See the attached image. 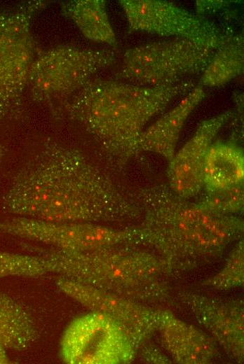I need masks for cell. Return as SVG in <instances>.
Wrapping results in <instances>:
<instances>
[{"label":"cell","instance_id":"7","mask_svg":"<svg viewBox=\"0 0 244 364\" xmlns=\"http://www.w3.org/2000/svg\"><path fill=\"white\" fill-rule=\"evenodd\" d=\"M110 50L59 46L40 52L29 76L28 90L38 104L60 102L79 90L93 75L114 63Z\"/></svg>","mask_w":244,"mask_h":364},{"label":"cell","instance_id":"17","mask_svg":"<svg viewBox=\"0 0 244 364\" xmlns=\"http://www.w3.org/2000/svg\"><path fill=\"white\" fill-rule=\"evenodd\" d=\"M36 335V326L29 314L11 296L0 290V346L23 351Z\"/></svg>","mask_w":244,"mask_h":364},{"label":"cell","instance_id":"5","mask_svg":"<svg viewBox=\"0 0 244 364\" xmlns=\"http://www.w3.org/2000/svg\"><path fill=\"white\" fill-rule=\"evenodd\" d=\"M223 34L204 38L174 39L140 45L127 50L116 78L142 86L178 83L203 71L229 38Z\"/></svg>","mask_w":244,"mask_h":364},{"label":"cell","instance_id":"12","mask_svg":"<svg viewBox=\"0 0 244 364\" xmlns=\"http://www.w3.org/2000/svg\"><path fill=\"white\" fill-rule=\"evenodd\" d=\"M231 116L232 112L227 111L201 122L192 137L168 161V186L178 195L190 200L201 191L210 148Z\"/></svg>","mask_w":244,"mask_h":364},{"label":"cell","instance_id":"20","mask_svg":"<svg viewBox=\"0 0 244 364\" xmlns=\"http://www.w3.org/2000/svg\"><path fill=\"white\" fill-rule=\"evenodd\" d=\"M243 183L221 188L203 187L194 202L212 214L233 216L243 206Z\"/></svg>","mask_w":244,"mask_h":364},{"label":"cell","instance_id":"16","mask_svg":"<svg viewBox=\"0 0 244 364\" xmlns=\"http://www.w3.org/2000/svg\"><path fill=\"white\" fill-rule=\"evenodd\" d=\"M62 14L71 19L82 34L93 41L116 46L104 0H74L62 4Z\"/></svg>","mask_w":244,"mask_h":364},{"label":"cell","instance_id":"1","mask_svg":"<svg viewBox=\"0 0 244 364\" xmlns=\"http://www.w3.org/2000/svg\"><path fill=\"white\" fill-rule=\"evenodd\" d=\"M18 216L56 223L121 222L142 215L129 196L81 151L43 141L2 197Z\"/></svg>","mask_w":244,"mask_h":364},{"label":"cell","instance_id":"11","mask_svg":"<svg viewBox=\"0 0 244 364\" xmlns=\"http://www.w3.org/2000/svg\"><path fill=\"white\" fill-rule=\"evenodd\" d=\"M130 29L176 38H204L221 32L201 16L161 0H120Z\"/></svg>","mask_w":244,"mask_h":364},{"label":"cell","instance_id":"3","mask_svg":"<svg viewBox=\"0 0 244 364\" xmlns=\"http://www.w3.org/2000/svg\"><path fill=\"white\" fill-rule=\"evenodd\" d=\"M136 201L143 214L137 226L140 244L154 250L172 271L215 260L243 232L240 218L209 213L168 186L140 188Z\"/></svg>","mask_w":244,"mask_h":364},{"label":"cell","instance_id":"15","mask_svg":"<svg viewBox=\"0 0 244 364\" xmlns=\"http://www.w3.org/2000/svg\"><path fill=\"white\" fill-rule=\"evenodd\" d=\"M205 97L203 86L194 87L175 108L144 130L138 141L137 153L152 152L170 161L187 118Z\"/></svg>","mask_w":244,"mask_h":364},{"label":"cell","instance_id":"10","mask_svg":"<svg viewBox=\"0 0 244 364\" xmlns=\"http://www.w3.org/2000/svg\"><path fill=\"white\" fill-rule=\"evenodd\" d=\"M57 288L69 298L94 312L116 322L129 335L137 349L158 330L161 311L116 294L59 276Z\"/></svg>","mask_w":244,"mask_h":364},{"label":"cell","instance_id":"21","mask_svg":"<svg viewBox=\"0 0 244 364\" xmlns=\"http://www.w3.org/2000/svg\"><path fill=\"white\" fill-rule=\"evenodd\" d=\"M49 273L46 261L39 255L0 251V279L8 276L37 277Z\"/></svg>","mask_w":244,"mask_h":364},{"label":"cell","instance_id":"19","mask_svg":"<svg viewBox=\"0 0 244 364\" xmlns=\"http://www.w3.org/2000/svg\"><path fill=\"white\" fill-rule=\"evenodd\" d=\"M244 46L242 35L229 36L213 55L202 71L200 85L217 87L238 76L243 69Z\"/></svg>","mask_w":244,"mask_h":364},{"label":"cell","instance_id":"6","mask_svg":"<svg viewBox=\"0 0 244 364\" xmlns=\"http://www.w3.org/2000/svg\"><path fill=\"white\" fill-rule=\"evenodd\" d=\"M47 3L30 1L0 12V122L18 120L24 112L29 73L40 54L31 22Z\"/></svg>","mask_w":244,"mask_h":364},{"label":"cell","instance_id":"23","mask_svg":"<svg viewBox=\"0 0 244 364\" xmlns=\"http://www.w3.org/2000/svg\"><path fill=\"white\" fill-rule=\"evenodd\" d=\"M226 1H197L196 2L198 15L202 13L213 11L215 8H221L226 6Z\"/></svg>","mask_w":244,"mask_h":364},{"label":"cell","instance_id":"2","mask_svg":"<svg viewBox=\"0 0 244 364\" xmlns=\"http://www.w3.org/2000/svg\"><path fill=\"white\" fill-rule=\"evenodd\" d=\"M195 87L191 80L161 86L91 79L79 90L58 102L55 115L76 122L93 136L118 164L137 155L140 138L147 123L175 98Z\"/></svg>","mask_w":244,"mask_h":364},{"label":"cell","instance_id":"9","mask_svg":"<svg viewBox=\"0 0 244 364\" xmlns=\"http://www.w3.org/2000/svg\"><path fill=\"white\" fill-rule=\"evenodd\" d=\"M137 347L126 331L111 318L92 312L65 329L60 355L68 364H116L132 360Z\"/></svg>","mask_w":244,"mask_h":364},{"label":"cell","instance_id":"24","mask_svg":"<svg viewBox=\"0 0 244 364\" xmlns=\"http://www.w3.org/2000/svg\"><path fill=\"white\" fill-rule=\"evenodd\" d=\"M7 350L0 346V364H8L11 363Z\"/></svg>","mask_w":244,"mask_h":364},{"label":"cell","instance_id":"22","mask_svg":"<svg viewBox=\"0 0 244 364\" xmlns=\"http://www.w3.org/2000/svg\"><path fill=\"white\" fill-rule=\"evenodd\" d=\"M243 241L240 239L229 253L223 269L209 279L206 285L218 290H226L240 285L243 282Z\"/></svg>","mask_w":244,"mask_h":364},{"label":"cell","instance_id":"18","mask_svg":"<svg viewBox=\"0 0 244 364\" xmlns=\"http://www.w3.org/2000/svg\"><path fill=\"white\" fill-rule=\"evenodd\" d=\"M244 157L242 150L224 143L212 144L203 170V187L221 188L243 182Z\"/></svg>","mask_w":244,"mask_h":364},{"label":"cell","instance_id":"4","mask_svg":"<svg viewBox=\"0 0 244 364\" xmlns=\"http://www.w3.org/2000/svg\"><path fill=\"white\" fill-rule=\"evenodd\" d=\"M38 255L50 273L116 294L133 301L158 302L165 300L168 286L163 279L172 272L156 253L120 246L87 252L55 248Z\"/></svg>","mask_w":244,"mask_h":364},{"label":"cell","instance_id":"25","mask_svg":"<svg viewBox=\"0 0 244 364\" xmlns=\"http://www.w3.org/2000/svg\"><path fill=\"white\" fill-rule=\"evenodd\" d=\"M5 153H6L5 148H4V146L0 145V168H1V164H2L3 160H4V158L5 156Z\"/></svg>","mask_w":244,"mask_h":364},{"label":"cell","instance_id":"8","mask_svg":"<svg viewBox=\"0 0 244 364\" xmlns=\"http://www.w3.org/2000/svg\"><path fill=\"white\" fill-rule=\"evenodd\" d=\"M0 233L70 252L140 244L136 227L113 228L89 223H56L16 216L0 220Z\"/></svg>","mask_w":244,"mask_h":364},{"label":"cell","instance_id":"13","mask_svg":"<svg viewBox=\"0 0 244 364\" xmlns=\"http://www.w3.org/2000/svg\"><path fill=\"white\" fill-rule=\"evenodd\" d=\"M195 318L212 339L237 360L243 359V307L240 302H224L193 293L179 295Z\"/></svg>","mask_w":244,"mask_h":364},{"label":"cell","instance_id":"14","mask_svg":"<svg viewBox=\"0 0 244 364\" xmlns=\"http://www.w3.org/2000/svg\"><path fill=\"white\" fill-rule=\"evenodd\" d=\"M157 330L164 346L178 363L205 364L217 354L216 342L212 337L168 312L161 311Z\"/></svg>","mask_w":244,"mask_h":364}]
</instances>
